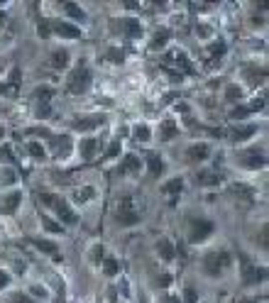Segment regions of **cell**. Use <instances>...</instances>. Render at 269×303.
I'll return each mask as SVG.
<instances>
[{
  "label": "cell",
  "mask_w": 269,
  "mask_h": 303,
  "mask_svg": "<svg viewBox=\"0 0 269 303\" xmlns=\"http://www.w3.org/2000/svg\"><path fill=\"white\" fill-rule=\"evenodd\" d=\"M20 201H22V193H17V191H12V193H7V196H5V201L0 203V211L5 213V215H12V213L17 211V206H20Z\"/></svg>",
  "instance_id": "7c38bea8"
},
{
  "label": "cell",
  "mask_w": 269,
  "mask_h": 303,
  "mask_svg": "<svg viewBox=\"0 0 269 303\" xmlns=\"http://www.w3.org/2000/svg\"><path fill=\"white\" fill-rule=\"evenodd\" d=\"M49 32H52V27H49V25H39V34H42V37H47Z\"/></svg>",
  "instance_id": "bcb514c9"
},
{
  "label": "cell",
  "mask_w": 269,
  "mask_h": 303,
  "mask_svg": "<svg viewBox=\"0 0 269 303\" xmlns=\"http://www.w3.org/2000/svg\"><path fill=\"white\" fill-rule=\"evenodd\" d=\"M220 181H223V176L215 174V171H201V174H196V183L198 186H218Z\"/></svg>",
  "instance_id": "e0dca14e"
},
{
  "label": "cell",
  "mask_w": 269,
  "mask_h": 303,
  "mask_svg": "<svg viewBox=\"0 0 269 303\" xmlns=\"http://www.w3.org/2000/svg\"><path fill=\"white\" fill-rule=\"evenodd\" d=\"M210 154V147L208 145H203V142H198V145H191L188 150H186V156H188V161H203V159H208Z\"/></svg>",
  "instance_id": "30bf717a"
},
{
  "label": "cell",
  "mask_w": 269,
  "mask_h": 303,
  "mask_svg": "<svg viewBox=\"0 0 269 303\" xmlns=\"http://www.w3.org/2000/svg\"><path fill=\"white\" fill-rule=\"evenodd\" d=\"M169 37H172V32L167 30V27H164V30H157V32H154V39H152L150 47L154 49V52H157V49H162V47L169 42Z\"/></svg>",
  "instance_id": "44dd1931"
},
{
  "label": "cell",
  "mask_w": 269,
  "mask_h": 303,
  "mask_svg": "<svg viewBox=\"0 0 269 303\" xmlns=\"http://www.w3.org/2000/svg\"><path fill=\"white\" fill-rule=\"evenodd\" d=\"M225 98H228L230 103H238V100H242V88H240V86H235V83H230V86L225 88Z\"/></svg>",
  "instance_id": "4316f807"
},
{
  "label": "cell",
  "mask_w": 269,
  "mask_h": 303,
  "mask_svg": "<svg viewBox=\"0 0 269 303\" xmlns=\"http://www.w3.org/2000/svg\"><path fill=\"white\" fill-rule=\"evenodd\" d=\"M233 191H235V193H242V196H250V188H247V186H233Z\"/></svg>",
  "instance_id": "ee69618b"
},
{
  "label": "cell",
  "mask_w": 269,
  "mask_h": 303,
  "mask_svg": "<svg viewBox=\"0 0 269 303\" xmlns=\"http://www.w3.org/2000/svg\"><path fill=\"white\" fill-rule=\"evenodd\" d=\"M10 303H34L27 296V294H12V299H10Z\"/></svg>",
  "instance_id": "ab89813d"
},
{
  "label": "cell",
  "mask_w": 269,
  "mask_h": 303,
  "mask_svg": "<svg viewBox=\"0 0 269 303\" xmlns=\"http://www.w3.org/2000/svg\"><path fill=\"white\" fill-rule=\"evenodd\" d=\"M115 220H118L120 225H137V223H140V215L132 208V198H130V196H122V201L118 203Z\"/></svg>",
  "instance_id": "277c9868"
},
{
  "label": "cell",
  "mask_w": 269,
  "mask_h": 303,
  "mask_svg": "<svg viewBox=\"0 0 269 303\" xmlns=\"http://www.w3.org/2000/svg\"><path fill=\"white\" fill-rule=\"evenodd\" d=\"M42 225H44V230H49V232H61V225H57L52 218H47V215H42Z\"/></svg>",
  "instance_id": "836d02e7"
},
{
  "label": "cell",
  "mask_w": 269,
  "mask_h": 303,
  "mask_svg": "<svg viewBox=\"0 0 269 303\" xmlns=\"http://www.w3.org/2000/svg\"><path fill=\"white\" fill-rule=\"evenodd\" d=\"M252 135H257V125H240V127H233V130H230V140H233V142H245V140H250Z\"/></svg>",
  "instance_id": "ba28073f"
},
{
  "label": "cell",
  "mask_w": 269,
  "mask_h": 303,
  "mask_svg": "<svg viewBox=\"0 0 269 303\" xmlns=\"http://www.w3.org/2000/svg\"><path fill=\"white\" fill-rule=\"evenodd\" d=\"M49 27L57 32L59 37H66V39H79V37H81V30H79L76 25H69V22H61V20L52 22Z\"/></svg>",
  "instance_id": "52a82bcc"
},
{
  "label": "cell",
  "mask_w": 269,
  "mask_h": 303,
  "mask_svg": "<svg viewBox=\"0 0 269 303\" xmlns=\"http://www.w3.org/2000/svg\"><path fill=\"white\" fill-rule=\"evenodd\" d=\"M32 291H34V296H47V294H44V291H42V289H39V286H34V289H32Z\"/></svg>",
  "instance_id": "7dc6e473"
},
{
  "label": "cell",
  "mask_w": 269,
  "mask_h": 303,
  "mask_svg": "<svg viewBox=\"0 0 269 303\" xmlns=\"http://www.w3.org/2000/svg\"><path fill=\"white\" fill-rule=\"evenodd\" d=\"M120 152V142H113L110 147H108V159H113V156H118Z\"/></svg>",
  "instance_id": "60d3db41"
},
{
  "label": "cell",
  "mask_w": 269,
  "mask_h": 303,
  "mask_svg": "<svg viewBox=\"0 0 269 303\" xmlns=\"http://www.w3.org/2000/svg\"><path fill=\"white\" fill-rule=\"evenodd\" d=\"M250 113H252V108L242 105V108H235V110L230 113V118H235V120H240V118H245V115H250Z\"/></svg>",
  "instance_id": "e575fe53"
},
{
  "label": "cell",
  "mask_w": 269,
  "mask_h": 303,
  "mask_svg": "<svg viewBox=\"0 0 269 303\" xmlns=\"http://www.w3.org/2000/svg\"><path fill=\"white\" fill-rule=\"evenodd\" d=\"M183 301L186 303H198V294H196L193 289H186V291H183Z\"/></svg>",
  "instance_id": "f35d334b"
},
{
  "label": "cell",
  "mask_w": 269,
  "mask_h": 303,
  "mask_svg": "<svg viewBox=\"0 0 269 303\" xmlns=\"http://www.w3.org/2000/svg\"><path fill=\"white\" fill-rule=\"evenodd\" d=\"M172 284V276H159V286H169Z\"/></svg>",
  "instance_id": "f6af8a7d"
},
{
  "label": "cell",
  "mask_w": 269,
  "mask_h": 303,
  "mask_svg": "<svg viewBox=\"0 0 269 303\" xmlns=\"http://www.w3.org/2000/svg\"><path fill=\"white\" fill-rule=\"evenodd\" d=\"M122 32L130 37V39H137V37H142V25L137 22V20H132V17H127L125 22H122Z\"/></svg>",
  "instance_id": "ac0fdd59"
},
{
  "label": "cell",
  "mask_w": 269,
  "mask_h": 303,
  "mask_svg": "<svg viewBox=\"0 0 269 303\" xmlns=\"http://www.w3.org/2000/svg\"><path fill=\"white\" fill-rule=\"evenodd\" d=\"M79 150H81V156H84L86 161H90V159L95 156V150H98V142H95L93 137H86V140H81Z\"/></svg>",
  "instance_id": "2e32d148"
},
{
  "label": "cell",
  "mask_w": 269,
  "mask_h": 303,
  "mask_svg": "<svg viewBox=\"0 0 269 303\" xmlns=\"http://www.w3.org/2000/svg\"><path fill=\"white\" fill-rule=\"evenodd\" d=\"M52 145H54V156H66L71 152V137H66V135L52 137Z\"/></svg>",
  "instance_id": "4fadbf2b"
},
{
  "label": "cell",
  "mask_w": 269,
  "mask_h": 303,
  "mask_svg": "<svg viewBox=\"0 0 269 303\" xmlns=\"http://www.w3.org/2000/svg\"><path fill=\"white\" fill-rule=\"evenodd\" d=\"M0 161H12V147H0Z\"/></svg>",
  "instance_id": "74e56055"
},
{
  "label": "cell",
  "mask_w": 269,
  "mask_h": 303,
  "mask_svg": "<svg viewBox=\"0 0 269 303\" xmlns=\"http://www.w3.org/2000/svg\"><path fill=\"white\" fill-rule=\"evenodd\" d=\"M27 152H30L34 159H44V156H47V154H44V147H42L39 142H30V145H27Z\"/></svg>",
  "instance_id": "1f68e13d"
},
{
  "label": "cell",
  "mask_w": 269,
  "mask_h": 303,
  "mask_svg": "<svg viewBox=\"0 0 269 303\" xmlns=\"http://www.w3.org/2000/svg\"><path fill=\"white\" fill-rule=\"evenodd\" d=\"M147 166H150L152 176H162V174H164V169H167V164H164L157 154H147Z\"/></svg>",
  "instance_id": "d6986e66"
},
{
  "label": "cell",
  "mask_w": 269,
  "mask_h": 303,
  "mask_svg": "<svg viewBox=\"0 0 269 303\" xmlns=\"http://www.w3.org/2000/svg\"><path fill=\"white\" fill-rule=\"evenodd\" d=\"M2 137H5V130H2V127H0V140H2Z\"/></svg>",
  "instance_id": "681fc988"
},
{
  "label": "cell",
  "mask_w": 269,
  "mask_h": 303,
  "mask_svg": "<svg viewBox=\"0 0 269 303\" xmlns=\"http://www.w3.org/2000/svg\"><path fill=\"white\" fill-rule=\"evenodd\" d=\"M105 122V115H89V118H79V120H74V127L76 130H95V127H100Z\"/></svg>",
  "instance_id": "9c48e42d"
},
{
  "label": "cell",
  "mask_w": 269,
  "mask_h": 303,
  "mask_svg": "<svg viewBox=\"0 0 269 303\" xmlns=\"http://www.w3.org/2000/svg\"><path fill=\"white\" fill-rule=\"evenodd\" d=\"M93 193H95V191H93L90 186H86V188H79V191H76V201H79V203H86V201H90V198H93Z\"/></svg>",
  "instance_id": "4dcf8cb0"
},
{
  "label": "cell",
  "mask_w": 269,
  "mask_h": 303,
  "mask_svg": "<svg viewBox=\"0 0 269 303\" xmlns=\"http://www.w3.org/2000/svg\"><path fill=\"white\" fill-rule=\"evenodd\" d=\"M152 137V130L147 127V125H137L135 127V140H140V142H150Z\"/></svg>",
  "instance_id": "83f0119b"
},
{
  "label": "cell",
  "mask_w": 269,
  "mask_h": 303,
  "mask_svg": "<svg viewBox=\"0 0 269 303\" xmlns=\"http://www.w3.org/2000/svg\"><path fill=\"white\" fill-rule=\"evenodd\" d=\"M240 164L247 166V169H260V166L267 164V156H265L262 150H247L240 154Z\"/></svg>",
  "instance_id": "8992f818"
},
{
  "label": "cell",
  "mask_w": 269,
  "mask_h": 303,
  "mask_svg": "<svg viewBox=\"0 0 269 303\" xmlns=\"http://www.w3.org/2000/svg\"><path fill=\"white\" fill-rule=\"evenodd\" d=\"M242 264H245V284H257V281H265L267 276V269H255L250 267V262L242 257Z\"/></svg>",
  "instance_id": "8fae6325"
},
{
  "label": "cell",
  "mask_w": 269,
  "mask_h": 303,
  "mask_svg": "<svg viewBox=\"0 0 269 303\" xmlns=\"http://www.w3.org/2000/svg\"><path fill=\"white\" fill-rule=\"evenodd\" d=\"M39 201H42L44 206L54 208V211H57V215H59L66 225H76V223H79V215L71 211V206H69L64 198H57V196H52V193H42V196H39Z\"/></svg>",
  "instance_id": "6da1fadb"
},
{
  "label": "cell",
  "mask_w": 269,
  "mask_h": 303,
  "mask_svg": "<svg viewBox=\"0 0 269 303\" xmlns=\"http://www.w3.org/2000/svg\"><path fill=\"white\" fill-rule=\"evenodd\" d=\"M0 93H7V86H2V83H0Z\"/></svg>",
  "instance_id": "c3c4849f"
},
{
  "label": "cell",
  "mask_w": 269,
  "mask_h": 303,
  "mask_svg": "<svg viewBox=\"0 0 269 303\" xmlns=\"http://www.w3.org/2000/svg\"><path fill=\"white\" fill-rule=\"evenodd\" d=\"M162 191L169 193V196H177V193L183 191V179H172V181H167L164 186H162Z\"/></svg>",
  "instance_id": "d4e9b609"
},
{
  "label": "cell",
  "mask_w": 269,
  "mask_h": 303,
  "mask_svg": "<svg viewBox=\"0 0 269 303\" xmlns=\"http://www.w3.org/2000/svg\"><path fill=\"white\" fill-rule=\"evenodd\" d=\"M52 95H54V91H52L49 86H44V88H37V91H34V98H37L39 103H49V98H52Z\"/></svg>",
  "instance_id": "f546056e"
},
{
  "label": "cell",
  "mask_w": 269,
  "mask_h": 303,
  "mask_svg": "<svg viewBox=\"0 0 269 303\" xmlns=\"http://www.w3.org/2000/svg\"><path fill=\"white\" fill-rule=\"evenodd\" d=\"M103 254H105L103 244H95V247H93V262H103V259H105Z\"/></svg>",
  "instance_id": "8d00e7d4"
},
{
  "label": "cell",
  "mask_w": 269,
  "mask_h": 303,
  "mask_svg": "<svg viewBox=\"0 0 269 303\" xmlns=\"http://www.w3.org/2000/svg\"><path fill=\"white\" fill-rule=\"evenodd\" d=\"M140 169H142V161H140V156H137V154H127V156L122 159V164H120V174L140 171Z\"/></svg>",
  "instance_id": "5bb4252c"
},
{
  "label": "cell",
  "mask_w": 269,
  "mask_h": 303,
  "mask_svg": "<svg viewBox=\"0 0 269 303\" xmlns=\"http://www.w3.org/2000/svg\"><path fill=\"white\" fill-rule=\"evenodd\" d=\"M64 12H66L69 17H74V20H86V12H84L76 2H64Z\"/></svg>",
  "instance_id": "cb8c5ba5"
},
{
  "label": "cell",
  "mask_w": 269,
  "mask_h": 303,
  "mask_svg": "<svg viewBox=\"0 0 269 303\" xmlns=\"http://www.w3.org/2000/svg\"><path fill=\"white\" fill-rule=\"evenodd\" d=\"M225 49H228V47H225V42H213V44L208 47V54L218 59V57H223V54H225Z\"/></svg>",
  "instance_id": "f1b7e54d"
},
{
  "label": "cell",
  "mask_w": 269,
  "mask_h": 303,
  "mask_svg": "<svg viewBox=\"0 0 269 303\" xmlns=\"http://www.w3.org/2000/svg\"><path fill=\"white\" fill-rule=\"evenodd\" d=\"M210 232H213V223L208 220H193L191 223V235H188V240L193 244L203 242V240H208Z\"/></svg>",
  "instance_id": "5b68a950"
},
{
  "label": "cell",
  "mask_w": 269,
  "mask_h": 303,
  "mask_svg": "<svg viewBox=\"0 0 269 303\" xmlns=\"http://www.w3.org/2000/svg\"><path fill=\"white\" fill-rule=\"evenodd\" d=\"M54 69H64L66 64H69V52H64V49H57L54 54H52V61H49Z\"/></svg>",
  "instance_id": "484cf974"
},
{
  "label": "cell",
  "mask_w": 269,
  "mask_h": 303,
  "mask_svg": "<svg viewBox=\"0 0 269 303\" xmlns=\"http://www.w3.org/2000/svg\"><path fill=\"white\" fill-rule=\"evenodd\" d=\"M164 64H167V66H169V64H177L181 71L191 74V64H188V59H186V54H183V52H174V54H169V57L164 59Z\"/></svg>",
  "instance_id": "9a60e30c"
},
{
  "label": "cell",
  "mask_w": 269,
  "mask_h": 303,
  "mask_svg": "<svg viewBox=\"0 0 269 303\" xmlns=\"http://www.w3.org/2000/svg\"><path fill=\"white\" fill-rule=\"evenodd\" d=\"M157 252H159V257L167 259V262L174 259V244L169 242V240H159V242H157Z\"/></svg>",
  "instance_id": "603a6c76"
},
{
  "label": "cell",
  "mask_w": 269,
  "mask_h": 303,
  "mask_svg": "<svg viewBox=\"0 0 269 303\" xmlns=\"http://www.w3.org/2000/svg\"><path fill=\"white\" fill-rule=\"evenodd\" d=\"M240 303H255V301H250V299H245V301H240Z\"/></svg>",
  "instance_id": "f907efd6"
},
{
  "label": "cell",
  "mask_w": 269,
  "mask_h": 303,
  "mask_svg": "<svg viewBox=\"0 0 269 303\" xmlns=\"http://www.w3.org/2000/svg\"><path fill=\"white\" fill-rule=\"evenodd\" d=\"M108 57H110V61H115V64H122L125 61V52L122 49H110Z\"/></svg>",
  "instance_id": "d590c367"
},
{
  "label": "cell",
  "mask_w": 269,
  "mask_h": 303,
  "mask_svg": "<svg viewBox=\"0 0 269 303\" xmlns=\"http://www.w3.org/2000/svg\"><path fill=\"white\" fill-rule=\"evenodd\" d=\"M230 262H233L230 252H225V249H215V252H208V254H206L203 267H206V272H208L210 276H220V274L230 267Z\"/></svg>",
  "instance_id": "7a4b0ae2"
},
{
  "label": "cell",
  "mask_w": 269,
  "mask_h": 303,
  "mask_svg": "<svg viewBox=\"0 0 269 303\" xmlns=\"http://www.w3.org/2000/svg\"><path fill=\"white\" fill-rule=\"evenodd\" d=\"M32 244L37 247V249H42V252H47V254H52V257H59V247L57 242H52V240H32Z\"/></svg>",
  "instance_id": "ffe728a7"
},
{
  "label": "cell",
  "mask_w": 269,
  "mask_h": 303,
  "mask_svg": "<svg viewBox=\"0 0 269 303\" xmlns=\"http://www.w3.org/2000/svg\"><path fill=\"white\" fill-rule=\"evenodd\" d=\"M10 81H12V86H17V83H20V69H12V74H10Z\"/></svg>",
  "instance_id": "7bdbcfd3"
},
{
  "label": "cell",
  "mask_w": 269,
  "mask_h": 303,
  "mask_svg": "<svg viewBox=\"0 0 269 303\" xmlns=\"http://www.w3.org/2000/svg\"><path fill=\"white\" fill-rule=\"evenodd\" d=\"M0 20H5V15H2V12H0Z\"/></svg>",
  "instance_id": "816d5d0a"
},
{
  "label": "cell",
  "mask_w": 269,
  "mask_h": 303,
  "mask_svg": "<svg viewBox=\"0 0 269 303\" xmlns=\"http://www.w3.org/2000/svg\"><path fill=\"white\" fill-rule=\"evenodd\" d=\"M174 135H177V122L174 120H164L162 122V127H159V137H162L164 142H169Z\"/></svg>",
  "instance_id": "7402d4cb"
},
{
  "label": "cell",
  "mask_w": 269,
  "mask_h": 303,
  "mask_svg": "<svg viewBox=\"0 0 269 303\" xmlns=\"http://www.w3.org/2000/svg\"><path fill=\"white\" fill-rule=\"evenodd\" d=\"M7 284H10V276H7V272H2V269H0V289H5Z\"/></svg>",
  "instance_id": "b9f144b4"
},
{
  "label": "cell",
  "mask_w": 269,
  "mask_h": 303,
  "mask_svg": "<svg viewBox=\"0 0 269 303\" xmlns=\"http://www.w3.org/2000/svg\"><path fill=\"white\" fill-rule=\"evenodd\" d=\"M100 264H103V272L108 274V276H115L118 274V262L115 259H103Z\"/></svg>",
  "instance_id": "d6a6232c"
},
{
  "label": "cell",
  "mask_w": 269,
  "mask_h": 303,
  "mask_svg": "<svg viewBox=\"0 0 269 303\" xmlns=\"http://www.w3.org/2000/svg\"><path fill=\"white\" fill-rule=\"evenodd\" d=\"M89 86H90V71H89V66L79 64V66L71 71V76H69V91L76 93V95H81L84 91H89Z\"/></svg>",
  "instance_id": "3957f363"
}]
</instances>
